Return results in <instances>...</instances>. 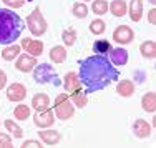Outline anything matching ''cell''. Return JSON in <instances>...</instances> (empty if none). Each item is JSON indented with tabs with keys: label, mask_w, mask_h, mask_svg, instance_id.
Masks as SVG:
<instances>
[{
	"label": "cell",
	"mask_w": 156,
	"mask_h": 148,
	"mask_svg": "<svg viewBox=\"0 0 156 148\" xmlns=\"http://www.w3.org/2000/svg\"><path fill=\"white\" fill-rule=\"evenodd\" d=\"M80 82L85 85V93L103 90L111 82L118 80L120 73L105 55H91L80 63Z\"/></svg>",
	"instance_id": "6da1fadb"
},
{
	"label": "cell",
	"mask_w": 156,
	"mask_h": 148,
	"mask_svg": "<svg viewBox=\"0 0 156 148\" xmlns=\"http://www.w3.org/2000/svg\"><path fill=\"white\" fill-rule=\"evenodd\" d=\"M23 30V20L9 9H0V43H13Z\"/></svg>",
	"instance_id": "7a4b0ae2"
},
{
	"label": "cell",
	"mask_w": 156,
	"mask_h": 148,
	"mask_svg": "<svg viewBox=\"0 0 156 148\" xmlns=\"http://www.w3.org/2000/svg\"><path fill=\"white\" fill-rule=\"evenodd\" d=\"M63 85H65V90L72 95V103H75L76 106H80V108L87 106V103H88L87 93H81L80 77H78L75 72H68V73H66Z\"/></svg>",
	"instance_id": "3957f363"
},
{
	"label": "cell",
	"mask_w": 156,
	"mask_h": 148,
	"mask_svg": "<svg viewBox=\"0 0 156 148\" xmlns=\"http://www.w3.org/2000/svg\"><path fill=\"white\" fill-rule=\"evenodd\" d=\"M55 115L58 120H70L75 115V106L66 93H58L55 98Z\"/></svg>",
	"instance_id": "277c9868"
},
{
	"label": "cell",
	"mask_w": 156,
	"mask_h": 148,
	"mask_svg": "<svg viewBox=\"0 0 156 148\" xmlns=\"http://www.w3.org/2000/svg\"><path fill=\"white\" fill-rule=\"evenodd\" d=\"M27 25H28V30H30L35 37H42L43 33L47 32V20L45 17L42 15V10H40V7H35L33 9V12L28 15L27 18Z\"/></svg>",
	"instance_id": "5b68a950"
},
{
	"label": "cell",
	"mask_w": 156,
	"mask_h": 148,
	"mask_svg": "<svg viewBox=\"0 0 156 148\" xmlns=\"http://www.w3.org/2000/svg\"><path fill=\"white\" fill-rule=\"evenodd\" d=\"M57 78V72L51 65L48 63H37V67L33 68V80L37 83H47L50 80Z\"/></svg>",
	"instance_id": "8992f818"
},
{
	"label": "cell",
	"mask_w": 156,
	"mask_h": 148,
	"mask_svg": "<svg viewBox=\"0 0 156 148\" xmlns=\"http://www.w3.org/2000/svg\"><path fill=\"white\" fill-rule=\"evenodd\" d=\"M33 123L37 125L38 128H48L55 123V115H53V110L50 106L43 110H37V113L33 115Z\"/></svg>",
	"instance_id": "52a82bcc"
},
{
	"label": "cell",
	"mask_w": 156,
	"mask_h": 148,
	"mask_svg": "<svg viewBox=\"0 0 156 148\" xmlns=\"http://www.w3.org/2000/svg\"><path fill=\"white\" fill-rule=\"evenodd\" d=\"M133 38H135V32H133V28L128 27V25H120V27H116V30L113 32V40L118 43H121V45L131 43Z\"/></svg>",
	"instance_id": "ba28073f"
},
{
	"label": "cell",
	"mask_w": 156,
	"mask_h": 148,
	"mask_svg": "<svg viewBox=\"0 0 156 148\" xmlns=\"http://www.w3.org/2000/svg\"><path fill=\"white\" fill-rule=\"evenodd\" d=\"M35 67H37V57L28 55V53L20 55V57H18V60H17V63H15V68L20 70V72H23V73L32 72Z\"/></svg>",
	"instance_id": "9c48e42d"
},
{
	"label": "cell",
	"mask_w": 156,
	"mask_h": 148,
	"mask_svg": "<svg viewBox=\"0 0 156 148\" xmlns=\"http://www.w3.org/2000/svg\"><path fill=\"white\" fill-rule=\"evenodd\" d=\"M25 97H27V88L22 83H12L7 88V98L10 102H22Z\"/></svg>",
	"instance_id": "30bf717a"
},
{
	"label": "cell",
	"mask_w": 156,
	"mask_h": 148,
	"mask_svg": "<svg viewBox=\"0 0 156 148\" xmlns=\"http://www.w3.org/2000/svg\"><path fill=\"white\" fill-rule=\"evenodd\" d=\"M20 47H22V49H25V50H27V53L33 55V57H38V55H42V52H43V43L40 42V40L25 38V40H22Z\"/></svg>",
	"instance_id": "8fae6325"
},
{
	"label": "cell",
	"mask_w": 156,
	"mask_h": 148,
	"mask_svg": "<svg viewBox=\"0 0 156 148\" xmlns=\"http://www.w3.org/2000/svg\"><path fill=\"white\" fill-rule=\"evenodd\" d=\"M133 132L138 138H148L151 135V125L148 123L146 120H136L135 125H133Z\"/></svg>",
	"instance_id": "7c38bea8"
},
{
	"label": "cell",
	"mask_w": 156,
	"mask_h": 148,
	"mask_svg": "<svg viewBox=\"0 0 156 148\" xmlns=\"http://www.w3.org/2000/svg\"><path fill=\"white\" fill-rule=\"evenodd\" d=\"M110 58H111V63L118 65V67H123L128 62V52L125 49H111L110 52Z\"/></svg>",
	"instance_id": "4fadbf2b"
},
{
	"label": "cell",
	"mask_w": 156,
	"mask_h": 148,
	"mask_svg": "<svg viewBox=\"0 0 156 148\" xmlns=\"http://www.w3.org/2000/svg\"><path fill=\"white\" fill-rule=\"evenodd\" d=\"M38 136L42 138L43 143H47V145H57L62 140V135L57 130H42L38 133Z\"/></svg>",
	"instance_id": "5bb4252c"
},
{
	"label": "cell",
	"mask_w": 156,
	"mask_h": 148,
	"mask_svg": "<svg viewBox=\"0 0 156 148\" xmlns=\"http://www.w3.org/2000/svg\"><path fill=\"white\" fill-rule=\"evenodd\" d=\"M143 17V0H131L129 2V18L133 22H140Z\"/></svg>",
	"instance_id": "9a60e30c"
},
{
	"label": "cell",
	"mask_w": 156,
	"mask_h": 148,
	"mask_svg": "<svg viewBox=\"0 0 156 148\" xmlns=\"http://www.w3.org/2000/svg\"><path fill=\"white\" fill-rule=\"evenodd\" d=\"M141 106H143L144 112H150L153 113L156 110V95L154 92H148V93L143 95V98H141Z\"/></svg>",
	"instance_id": "2e32d148"
},
{
	"label": "cell",
	"mask_w": 156,
	"mask_h": 148,
	"mask_svg": "<svg viewBox=\"0 0 156 148\" xmlns=\"http://www.w3.org/2000/svg\"><path fill=\"white\" fill-rule=\"evenodd\" d=\"M116 92L121 97H131V95L135 93V83H133L131 80H121V82L116 85Z\"/></svg>",
	"instance_id": "e0dca14e"
},
{
	"label": "cell",
	"mask_w": 156,
	"mask_h": 148,
	"mask_svg": "<svg viewBox=\"0 0 156 148\" xmlns=\"http://www.w3.org/2000/svg\"><path fill=\"white\" fill-rule=\"evenodd\" d=\"M32 106L35 110H43V108H47V106H50V98H48V95L47 93H37V95H33Z\"/></svg>",
	"instance_id": "ac0fdd59"
},
{
	"label": "cell",
	"mask_w": 156,
	"mask_h": 148,
	"mask_svg": "<svg viewBox=\"0 0 156 148\" xmlns=\"http://www.w3.org/2000/svg\"><path fill=\"white\" fill-rule=\"evenodd\" d=\"M140 52L144 58H154L156 57V43L153 40H146V42L141 43Z\"/></svg>",
	"instance_id": "d6986e66"
},
{
	"label": "cell",
	"mask_w": 156,
	"mask_h": 148,
	"mask_svg": "<svg viewBox=\"0 0 156 148\" xmlns=\"http://www.w3.org/2000/svg\"><path fill=\"white\" fill-rule=\"evenodd\" d=\"M126 2L125 0H113V2L110 3V12L113 13L115 17H123L126 13Z\"/></svg>",
	"instance_id": "ffe728a7"
},
{
	"label": "cell",
	"mask_w": 156,
	"mask_h": 148,
	"mask_svg": "<svg viewBox=\"0 0 156 148\" xmlns=\"http://www.w3.org/2000/svg\"><path fill=\"white\" fill-rule=\"evenodd\" d=\"M50 58L51 62H55V63H63V62L66 60V50L65 47H53V49L50 50Z\"/></svg>",
	"instance_id": "44dd1931"
},
{
	"label": "cell",
	"mask_w": 156,
	"mask_h": 148,
	"mask_svg": "<svg viewBox=\"0 0 156 148\" xmlns=\"http://www.w3.org/2000/svg\"><path fill=\"white\" fill-rule=\"evenodd\" d=\"M18 53H20V45H10L2 50V58L5 62H12L15 60V57H18Z\"/></svg>",
	"instance_id": "7402d4cb"
},
{
	"label": "cell",
	"mask_w": 156,
	"mask_h": 148,
	"mask_svg": "<svg viewBox=\"0 0 156 148\" xmlns=\"http://www.w3.org/2000/svg\"><path fill=\"white\" fill-rule=\"evenodd\" d=\"M93 52L96 55H105L108 53V52H111V45L108 40H96L95 45H93Z\"/></svg>",
	"instance_id": "603a6c76"
},
{
	"label": "cell",
	"mask_w": 156,
	"mask_h": 148,
	"mask_svg": "<svg viewBox=\"0 0 156 148\" xmlns=\"http://www.w3.org/2000/svg\"><path fill=\"white\" fill-rule=\"evenodd\" d=\"M91 10H93L96 15H105V13H108V0H95L93 5H91Z\"/></svg>",
	"instance_id": "cb8c5ba5"
},
{
	"label": "cell",
	"mask_w": 156,
	"mask_h": 148,
	"mask_svg": "<svg viewBox=\"0 0 156 148\" xmlns=\"http://www.w3.org/2000/svg\"><path fill=\"white\" fill-rule=\"evenodd\" d=\"M13 115H15L17 120H27V118L30 117V108H28V105L20 103L18 106H15V110H13Z\"/></svg>",
	"instance_id": "d4e9b609"
},
{
	"label": "cell",
	"mask_w": 156,
	"mask_h": 148,
	"mask_svg": "<svg viewBox=\"0 0 156 148\" xmlns=\"http://www.w3.org/2000/svg\"><path fill=\"white\" fill-rule=\"evenodd\" d=\"M105 30H106V23L101 18H96V20H93L90 23V32L93 33V35H101Z\"/></svg>",
	"instance_id": "484cf974"
},
{
	"label": "cell",
	"mask_w": 156,
	"mask_h": 148,
	"mask_svg": "<svg viewBox=\"0 0 156 148\" xmlns=\"http://www.w3.org/2000/svg\"><path fill=\"white\" fill-rule=\"evenodd\" d=\"M5 128L12 133L15 138H22V136H23V130H22V128L18 127L13 120H5Z\"/></svg>",
	"instance_id": "4316f807"
},
{
	"label": "cell",
	"mask_w": 156,
	"mask_h": 148,
	"mask_svg": "<svg viewBox=\"0 0 156 148\" xmlns=\"http://www.w3.org/2000/svg\"><path fill=\"white\" fill-rule=\"evenodd\" d=\"M72 12H73V15H75L76 18H85L88 15V7L85 5V3H81V2H76L75 5H73Z\"/></svg>",
	"instance_id": "83f0119b"
},
{
	"label": "cell",
	"mask_w": 156,
	"mask_h": 148,
	"mask_svg": "<svg viewBox=\"0 0 156 148\" xmlns=\"http://www.w3.org/2000/svg\"><path fill=\"white\" fill-rule=\"evenodd\" d=\"M62 40L65 42V45L72 47L73 43H75V40H76V32H75V28H68V30H65V32H63Z\"/></svg>",
	"instance_id": "f1b7e54d"
},
{
	"label": "cell",
	"mask_w": 156,
	"mask_h": 148,
	"mask_svg": "<svg viewBox=\"0 0 156 148\" xmlns=\"http://www.w3.org/2000/svg\"><path fill=\"white\" fill-rule=\"evenodd\" d=\"M12 146V138L7 133H0V148H10Z\"/></svg>",
	"instance_id": "f546056e"
},
{
	"label": "cell",
	"mask_w": 156,
	"mask_h": 148,
	"mask_svg": "<svg viewBox=\"0 0 156 148\" xmlns=\"http://www.w3.org/2000/svg\"><path fill=\"white\" fill-rule=\"evenodd\" d=\"M3 3H7L9 7H12V9H20V7H23L25 0H2Z\"/></svg>",
	"instance_id": "4dcf8cb0"
},
{
	"label": "cell",
	"mask_w": 156,
	"mask_h": 148,
	"mask_svg": "<svg viewBox=\"0 0 156 148\" xmlns=\"http://www.w3.org/2000/svg\"><path fill=\"white\" fill-rule=\"evenodd\" d=\"M22 146H25V148H28V146H42V143L37 142V140H27V142H23Z\"/></svg>",
	"instance_id": "1f68e13d"
},
{
	"label": "cell",
	"mask_w": 156,
	"mask_h": 148,
	"mask_svg": "<svg viewBox=\"0 0 156 148\" xmlns=\"http://www.w3.org/2000/svg\"><path fill=\"white\" fill-rule=\"evenodd\" d=\"M5 85H7V75H5V72L0 70V90H2Z\"/></svg>",
	"instance_id": "d6a6232c"
},
{
	"label": "cell",
	"mask_w": 156,
	"mask_h": 148,
	"mask_svg": "<svg viewBox=\"0 0 156 148\" xmlns=\"http://www.w3.org/2000/svg\"><path fill=\"white\" fill-rule=\"evenodd\" d=\"M154 13H156V12H154V9H151V10H150V22H151L153 25L156 23V20H154Z\"/></svg>",
	"instance_id": "836d02e7"
},
{
	"label": "cell",
	"mask_w": 156,
	"mask_h": 148,
	"mask_svg": "<svg viewBox=\"0 0 156 148\" xmlns=\"http://www.w3.org/2000/svg\"><path fill=\"white\" fill-rule=\"evenodd\" d=\"M150 2H151V3H154V2H156V0H150Z\"/></svg>",
	"instance_id": "e575fe53"
}]
</instances>
